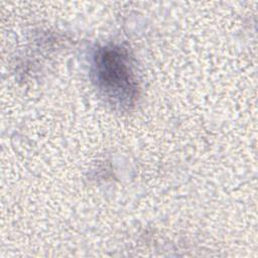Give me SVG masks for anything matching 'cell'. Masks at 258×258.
<instances>
[{
  "label": "cell",
  "mask_w": 258,
  "mask_h": 258,
  "mask_svg": "<svg viewBox=\"0 0 258 258\" xmlns=\"http://www.w3.org/2000/svg\"><path fill=\"white\" fill-rule=\"evenodd\" d=\"M93 73L98 88L115 105L129 107L133 104L137 82L124 49L116 45L99 48L93 58Z\"/></svg>",
  "instance_id": "6da1fadb"
}]
</instances>
